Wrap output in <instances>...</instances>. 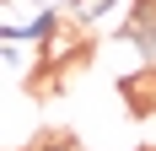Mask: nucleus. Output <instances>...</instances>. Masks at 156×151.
<instances>
[{
  "label": "nucleus",
  "instance_id": "3",
  "mask_svg": "<svg viewBox=\"0 0 156 151\" xmlns=\"http://www.w3.org/2000/svg\"><path fill=\"white\" fill-rule=\"evenodd\" d=\"M54 27H59V11H54V6H43V11L32 16V22H27V27H22V32H27L32 43H43V38H48V32H54Z\"/></svg>",
  "mask_w": 156,
  "mask_h": 151
},
{
  "label": "nucleus",
  "instance_id": "1",
  "mask_svg": "<svg viewBox=\"0 0 156 151\" xmlns=\"http://www.w3.org/2000/svg\"><path fill=\"white\" fill-rule=\"evenodd\" d=\"M124 97H129L135 113H151L156 108V65H140V70L124 76Z\"/></svg>",
  "mask_w": 156,
  "mask_h": 151
},
{
  "label": "nucleus",
  "instance_id": "2",
  "mask_svg": "<svg viewBox=\"0 0 156 151\" xmlns=\"http://www.w3.org/2000/svg\"><path fill=\"white\" fill-rule=\"evenodd\" d=\"M124 32L156 60V0H135V11H129V27H124Z\"/></svg>",
  "mask_w": 156,
  "mask_h": 151
}]
</instances>
